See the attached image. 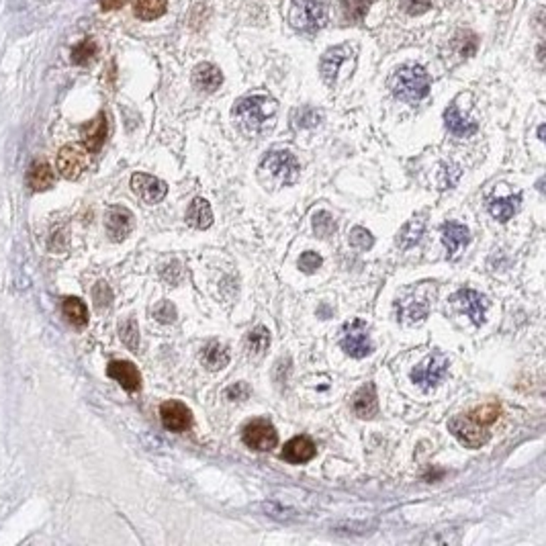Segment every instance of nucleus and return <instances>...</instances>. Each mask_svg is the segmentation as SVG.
I'll list each match as a JSON object with an SVG mask.
<instances>
[{"label": "nucleus", "instance_id": "1", "mask_svg": "<svg viewBox=\"0 0 546 546\" xmlns=\"http://www.w3.org/2000/svg\"><path fill=\"white\" fill-rule=\"evenodd\" d=\"M234 123L247 137H262L271 134L276 125L278 103L268 94H252L236 103L231 110Z\"/></svg>", "mask_w": 546, "mask_h": 546}, {"label": "nucleus", "instance_id": "2", "mask_svg": "<svg viewBox=\"0 0 546 546\" xmlns=\"http://www.w3.org/2000/svg\"><path fill=\"white\" fill-rule=\"evenodd\" d=\"M260 180L271 189H280V187H291L297 182L301 172L299 160L295 158V154H291L289 150H274L268 152L262 162H260Z\"/></svg>", "mask_w": 546, "mask_h": 546}, {"label": "nucleus", "instance_id": "3", "mask_svg": "<svg viewBox=\"0 0 546 546\" xmlns=\"http://www.w3.org/2000/svg\"><path fill=\"white\" fill-rule=\"evenodd\" d=\"M430 76L428 72L417 66V64H408L395 70L391 76V90L397 99L405 103H419L422 99L428 96L430 92Z\"/></svg>", "mask_w": 546, "mask_h": 546}, {"label": "nucleus", "instance_id": "4", "mask_svg": "<svg viewBox=\"0 0 546 546\" xmlns=\"http://www.w3.org/2000/svg\"><path fill=\"white\" fill-rule=\"evenodd\" d=\"M329 0H293L289 8V23L295 31L315 35L328 25Z\"/></svg>", "mask_w": 546, "mask_h": 546}, {"label": "nucleus", "instance_id": "5", "mask_svg": "<svg viewBox=\"0 0 546 546\" xmlns=\"http://www.w3.org/2000/svg\"><path fill=\"white\" fill-rule=\"evenodd\" d=\"M428 293H430V285L428 282H422L417 287L405 289L395 301L397 315H399L397 319H401L405 324L422 322L430 313V307H432V301H430Z\"/></svg>", "mask_w": 546, "mask_h": 546}, {"label": "nucleus", "instance_id": "6", "mask_svg": "<svg viewBox=\"0 0 546 546\" xmlns=\"http://www.w3.org/2000/svg\"><path fill=\"white\" fill-rule=\"evenodd\" d=\"M448 430L452 432V436L457 438L463 446L466 448H481L489 436H491V432H489V426H483V424H479L473 415H457V417H452L450 419V424H448Z\"/></svg>", "mask_w": 546, "mask_h": 546}, {"label": "nucleus", "instance_id": "7", "mask_svg": "<svg viewBox=\"0 0 546 546\" xmlns=\"http://www.w3.org/2000/svg\"><path fill=\"white\" fill-rule=\"evenodd\" d=\"M340 346L346 354L352 356V358H364V356L371 354L373 342H371L368 326L362 319H352L350 324H346L342 328Z\"/></svg>", "mask_w": 546, "mask_h": 546}, {"label": "nucleus", "instance_id": "8", "mask_svg": "<svg viewBox=\"0 0 546 546\" xmlns=\"http://www.w3.org/2000/svg\"><path fill=\"white\" fill-rule=\"evenodd\" d=\"M448 373V358L442 352H432L422 364L411 371V381L422 389H432L442 381Z\"/></svg>", "mask_w": 546, "mask_h": 546}, {"label": "nucleus", "instance_id": "9", "mask_svg": "<svg viewBox=\"0 0 546 546\" xmlns=\"http://www.w3.org/2000/svg\"><path fill=\"white\" fill-rule=\"evenodd\" d=\"M244 444L256 452H271L278 444V432L268 419H254L244 428Z\"/></svg>", "mask_w": 546, "mask_h": 546}, {"label": "nucleus", "instance_id": "10", "mask_svg": "<svg viewBox=\"0 0 546 546\" xmlns=\"http://www.w3.org/2000/svg\"><path fill=\"white\" fill-rule=\"evenodd\" d=\"M57 172L66 178V180H76L82 176V172L88 166V152L86 148H80L76 143L64 145L57 154Z\"/></svg>", "mask_w": 546, "mask_h": 546}, {"label": "nucleus", "instance_id": "11", "mask_svg": "<svg viewBox=\"0 0 546 546\" xmlns=\"http://www.w3.org/2000/svg\"><path fill=\"white\" fill-rule=\"evenodd\" d=\"M354 48L350 43H342V45H336V48H329L326 54L322 55V62H319V72H322V78L328 86H333L338 82V76H340V70L346 62L354 59Z\"/></svg>", "mask_w": 546, "mask_h": 546}, {"label": "nucleus", "instance_id": "12", "mask_svg": "<svg viewBox=\"0 0 546 546\" xmlns=\"http://www.w3.org/2000/svg\"><path fill=\"white\" fill-rule=\"evenodd\" d=\"M131 191L136 192L143 203L156 205L168 194V187H166L164 180H160V178H156L152 174L137 172V174L131 176Z\"/></svg>", "mask_w": 546, "mask_h": 546}, {"label": "nucleus", "instance_id": "13", "mask_svg": "<svg viewBox=\"0 0 546 546\" xmlns=\"http://www.w3.org/2000/svg\"><path fill=\"white\" fill-rule=\"evenodd\" d=\"M160 417H162V424H164L166 430L170 432H187L192 426V413L191 410L180 403V401H166L160 408Z\"/></svg>", "mask_w": 546, "mask_h": 546}, {"label": "nucleus", "instance_id": "14", "mask_svg": "<svg viewBox=\"0 0 546 546\" xmlns=\"http://www.w3.org/2000/svg\"><path fill=\"white\" fill-rule=\"evenodd\" d=\"M452 301L461 307V311L470 317V322L475 326H483L485 322V309H487V301L481 293L473 291V289H461L454 293Z\"/></svg>", "mask_w": 546, "mask_h": 546}, {"label": "nucleus", "instance_id": "15", "mask_svg": "<svg viewBox=\"0 0 546 546\" xmlns=\"http://www.w3.org/2000/svg\"><path fill=\"white\" fill-rule=\"evenodd\" d=\"M105 227L113 242H123L134 229V215L125 207H113L105 217Z\"/></svg>", "mask_w": 546, "mask_h": 546}, {"label": "nucleus", "instance_id": "16", "mask_svg": "<svg viewBox=\"0 0 546 546\" xmlns=\"http://www.w3.org/2000/svg\"><path fill=\"white\" fill-rule=\"evenodd\" d=\"M107 375L129 393H136L141 389V375H139L136 364L129 362V360H113L107 366Z\"/></svg>", "mask_w": 546, "mask_h": 546}, {"label": "nucleus", "instance_id": "17", "mask_svg": "<svg viewBox=\"0 0 546 546\" xmlns=\"http://www.w3.org/2000/svg\"><path fill=\"white\" fill-rule=\"evenodd\" d=\"M315 454H317V448H315V444H313L311 438L295 436L285 444L280 457H282V461H287V463L303 464L309 463L311 459H315Z\"/></svg>", "mask_w": 546, "mask_h": 546}, {"label": "nucleus", "instance_id": "18", "mask_svg": "<svg viewBox=\"0 0 546 546\" xmlns=\"http://www.w3.org/2000/svg\"><path fill=\"white\" fill-rule=\"evenodd\" d=\"M468 242H470V231H468L466 225L454 223V221H448V223L442 225V244L446 247L448 258H452Z\"/></svg>", "mask_w": 546, "mask_h": 546}, {"label": "nucleus", "instance_id": "19", "mask_svg": "<svg viewBox=\"0 0 546 546\" xmlns=\"http://www.w3.org/2000/svg\"><path fill=\"white\" fill-rule=\"evenodd\" d=\"M352 410L362 419H373L379 413V401H377V389L373 382L360 387L352 399Z\"/></svg>", "mask_w": 546, "mask_h": 546}, {"label": "nucleus", "instance_id": "20", "mask_svg": "<svg viewBox=\"0 0 546 546\" xmlns=\"http://www.w3.org/2000/svg\"><path fill=\"white\" fill-rule=\"evenodd\" d=\"M107 117L101 113L96 115L90 123H86L82 127V139H84V148L86 152H99L107 139Z\"/></svg>", "mask_w": 546, "mask_h": 546}, {"label": "nucleus", "instance_id": "21", "mask_svg": "<svg viewBox=\"0 0 546 546\" xmlns=\"http://www.w3.org/2000/svg\"><path fill=\"white\" fill-rule=\"evenodd\" d=\"M223 82V74L213 64H199L192 72V84L201 92H215Z\"/></svg>", "mask_w": 546, "mask_h": 546}, {"label": "nucleus", "instance_id": "22", "mask_svg": "<svg viewBox=\"0 0 546 546\" xmlns=\"http://www.w3.org/2000/svg\"><path fill=\"white\" fill-rule=\"evenodd\" d=\"M444 125H446V129L452 136L457 137H468L473 136V134H477V123L463 117L461 110L457 109V105L446 109V113H444Z\"/></svg>", "mask_w": 546, "mask_h": 546}, {"label": "nucleus", "instance_id": "23", "mask_svg": "<svg viewBox=\"0 0 546 546\" xmlns=\"http://www.w3.org/2000/svg\"><path fill=\"white\" fill-rule=\"evenodd\" d=\"M187 223H189L191 227H194V229H207V227H211V223H213V211H211L209 201H205V199H201V196L192 199V203L189 205V209H187Z\"/></svg>", "mask_w": 546, "mask_h": 546}, {"label": "nucleus", "instance_id": "24", "mask_svg": "<svg viewBox=\"0 0 546 546\" xmlns=\"http://www.w3.org/2000/svg\"><path fill=\"white\" fill-rule=\"evenodd\" d=\"M27 185L31 191H48L50 187H54V170L52 166L43 160L35 162V164L29 168L27 172Z\"/></svg>", "mask_w": 546, "mask_h": 546}, {"label": "nucleus", "instance_id": "25", "mask_svg": "<svg viewBox=\"0 0 546 546\" xmlns=\"http://www.w3.org/2000/svg\"><path fill=\"white\" fill-rule=\"evenodd\" d=\"M519 203H522V194H512V196H505V199H493L491 205H489V213L497 221L508 223L518 213Z\"/></svg>", "mask_w": 546, "mask_h": 546}, {"label": "nucleus", "instance_id": "26", "mask_svg": "<svg viewBox=\"0 0 546 546\" xmlns=\"http://www.w3.org/2000/svg\"><path fill=\"white\" fill-rule=\"evenodd\" d=\"M201 360H203V364H205L209 371H221V368H225L227 362H229V352H227V348H225L223 344H219V342L213 340V342H209V344L203 348Z\"/></svg>", "mask_w": 546, "mask_h": 546}, {"label": "nucleus", "instance_id": "27", "mask_svg": "<svg viewBox=\"0 0 546 546\" xmlns=\"http://www.w3.org/2000/svg\"><path fill=\"white\" fill-rule=\"evenodd\" d=\"M424 229H426V219L413 217L411 221H408V223L401 227L399 236H397V244H399V247H401V250H410V247L415 246V244L422 240Z\"/></svg>", "mask_w": 546, "mask_h": 546}, {"label": "nucleus", "instance_id": "28", "mask_svg": "<svg viewBox=\"0 0 546 546\" xmlns=\"http://www.w3.org/2000/svg\"><path fill=\"white\" fill-rule=\"evenodd\" d=\"M64 315L74 328H86L88 324V307L76 297L64 299Z\"/></svg>", "mask_w": 546, "mask_h": 546}, {"label": "nucleus", "instance_id": "29", "mask_svg": "<svg viewBox=\"0 0 546 546\" xmlns=\"http://www.w3.org/2000/svg\"><path fill=\"white\" fill-rule=\"evenodd\" d=\"M168 8V0H136L134 10L141 21H154L162 17Z\"/></svg>", "mask_w": 546, "mask_h": 546}, {"label": "nucleus", "instance_id": "30", "mask_svg": "<svg viewBox=\"0 0 546 546\" xmlns=\"http://www.w3.org/2000/svg\"><path fill=\"white\" fill-rule=\"evenodd\" d=\"M373 0H340L342 6V15L346 17V21L358 23L366 17L368 8H371Z\"/></svg>", "mask_w": 546, "mask_h": 546}, {"label": "nucleus", "instance_id": "31", "mask_svg": "<svg viewBox=\"0 0 546 546\" xmlns=\"http://www.w3.org/2000/svg\"><path fill=\"white\" fill-rule=\"evenodd\" d=\"M246 344L247 350H250L252 354H264V352L268 350V346H271V331L264 328V326L254 328L247 333Z\"/></svg>", "mask_w": 546, "mask_h": 546}, {"label": "nucleus", "instance_id": "32", "mask_svg": "<svg viewBox=\"0 0 546 546\" xmlns=\"http://www.w3.org/2000/svg\"><path fill=\"white\" fill-rule=\"evenodd\" d=\"M119 336H121V342L129 348L137 352L139 348V328H137V322L134 317H127L119 324Z\"/></svg>", "mask_w": 546, "mask_h": 546}, {"label": "nucleus", "instance_id": "33", "mask_svg": "<svg viewBox=\"0 0 546 546\" xmlns=\"http://www.w3.org/2000/svg\"><path fill=\"white\" fill-rule=\"evenodd\" d=\"M311 223H313V231H315L317 238H329L338 229L336 219L328 211H317L311 219Z\"/></svg>", "mask_w": 546, "mask_h": 546}, {"label": "nucleus", "instance_id": "34", "mask_svg": "<svg viewBox=\"0 0 546 546\" xmlns=\"http://www.w3.org/2000/svg\"><path fill=\"white\" fill-rule=\"evenodd\" d=\"M499 413H501V410H499L497 403H485V405H479V408L468 411V415H473L479 424L489 426V428L499 419Z\"/></svg>", "mask_w": 546, "mask_h": 546}, {"label": "nucleus", "instance_id": "35", "mask_svg": "<svg viewBox=\"0 0 546 546\" xmlns=\"http://www.w3.org/2000/svg\"><path fill=\"white\" fill-rule=\"evenodd\" d=\"M96 52H99L96 43H94L92 39H84V41H80V43L72 50V62L78 64V66H86L88 62L94 59Z\"/></svg>", "mask_w": 546, "mask_h": 546}, {"label": "nucleus", "instance_id": "36", "mask_svg": "<svg viewBox=\"0 0 546 546\" xmlns=\"http://www.w3.org/2000/svg\"><path fill=\"white\" fill-rule=\"evenodd\" d=\"M295 125L301 127V129H307V127H315L319 121H322V113L311 107H303L301 110H295V117H293Z\"/></svg>", "mask_w": 546, "mask_h": 546}, {"label": "nucleus", "instance_id": "37", "mask_svg": "<svg viewBox=\"0 0 546 546\" xmlns=\"http://www.w3.org/2000/svg\"><path fill=\"white\" fill-rule=\"evenodd\" d=\"M348 240H350V244H352L356 250H371L373 244H375V238L371 236V231L364 229V227H360V225L352 227Z\"/></svg>", "mask_w": 546, "mask_h": 546}, {"label": "nucleus", "instance_id": "38", "mask_svg": "<svg viewBox=\"0 0 546 546\" xmlns=\"http://www.w3.org/2000/svg\"><path fill=\"white\" fill-rule=\"evenodd\" d=\"M92 299H94V305L99 307V309H107L110 305V301H113V291H110V287L107 282H96L94 285V289H92Z\"/></svg>", "mask_w": 546, "mask_h": 546}, {"label": "nucleus", "instance_id": "39", "mask_svg": "<svg viewBox=\"0 0 546 546\" xmlns=\"http://www.w3.org/2000/svg\"><path fill=\"white\" fill-rule=\"evenodd\" d=\"M324 264V260H322V256L317 254V252H303L299 258V268L305 274H313L319 266Z\"/></svg>", "mask_w": 546, "mask_h": 546}, {"label": "nucleus", "instance_id": "40", "mask_svg": "<svg viewBox=\"0 0 546 546\" xmlns=\"http://www.w3.org/2000/svg\"><path fill=\"white\" fill-rule=\"evenodd\" d=\"M154 315H156V319L162 322V324H172V322H176V307H174L170 301H162V303L154 309Z\"/></svg>", "mask_w": 546, "mask_h": 546}, {"label": "nucleus", "instance_id": "41", "mask_svg": "<svg viewBox=\"0 0 546 546\" xmlns=\"http://www.w3.org/2000/svg\"><path fill=\"white\" fill-rule=\"evenodd\" d=\"M225 397H227L229 401H244V399H247V397H250V387H247V382H234L231 387L225 389Z\"/></svg>", "mask_w": 546, "mask_h": 546}, {"label": "nucleus", "instance_id": "42", "mask_svg": "<svg viewBox=\"0 0 546 546\" xmlns=\"http://www.w3.org/2000/svg\"><path fill=\"white\" fill-rule=\"evenodd\" d=\"M162 276H164V280H168L170 285H178V280H180V276H182L180 264H178V262H172V264L164 266V268H162Z\"/></svg>", "mask_w": 546, "mask_h": 546}, {"label": "nucleus", "instance_id": "43", "mask_svg": "<svg viewBox=\"0 0 546 546\" xmlns=\"http://www.w3.org/2000/svg\"><path fill=\"white\" fill-rule=\"evenodd\" d=\"M405 2V10L410 13V15H422V13H426L428 8H430V0H403Z\"/></svg>", "mask_w": 546, "mask_h": 546}, {"label": "nucleus", "instance_id": "44", "mask_svg": "<svg viewBox=\"0 0 546 546\" xmlns=\"http://www.w3.org/2000/svg\"><path fill=\"white\" fill-rule=\"evenodd\" d=\"M66 240L68 238H64V231H57L52 236V242H50V247L54 250V252H62L64 247H66Z\"/></svg>", "mask_w": 546, "mask_h": 546}, {"label": "nucleus", "instance_id": "45", "mask_svg": "<svg viewBox=\"0 0 546 546\" xmlns=\"http://www.w3.org/2000/svg\"><path fill=\"white\" fill-rule=\"evenodd\" d=\"M101 2V8L103 10H117V8H121L127 0H99Z\"/></svg>", "mask_w": 546, "mask_h": 546}, {"label": "nucleus", "instance_id": "46", "mask_svg": "<svg viewBox=\"0 0 546 546\" xmlns=\"http://www.w3.org/2000/svg\"><path fill=\"white\" fill-rule=\"evenodd\" d=\"M538 136H540V139H545V125H540V129H538Z\"/></svg>", "mask_w": 546, "mask_h": 546}]
</instances>
